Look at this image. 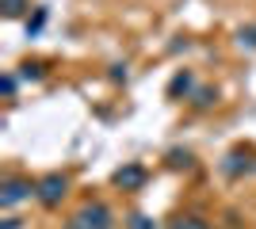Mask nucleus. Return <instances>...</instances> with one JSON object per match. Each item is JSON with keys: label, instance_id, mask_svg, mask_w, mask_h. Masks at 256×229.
<instances>
[{"label": "nucleus", "instance_id": "nucleus-1", "mask_svg": "<svg viewBox=\"0 0 256 229\" xmlns=\"http://www.w3.org/2000/svg\"><path fill=\"white\" fill-rule=\"evenodd\" d=\"M111 226H115V214L104 203H84L73 218L65 222V229H111Z\"/></svg>", "mask_w": 256, "mask_h": 229}, {"label": "nucleus", "instance_id": "nucleus-2", "mask_svg": "<svg viewBox=\"0 0 256 229\" xmlns=\"http://www.w3.org/2000/svg\"><path fill=\"white\" fill-rule=\"evenodd\" d=\"M65 191H69V180H65L62 172H50L38 180V187H34V199L42 203V207H58L65 199Z\"/></svg>", "mask_w": 256, "mask_h": 229}, {"label": "nucleus", "instance_id": "nucleus-3", "mask_svg": "<svg viewBox=\"0 0 256 229\" xmlns=\"http://www.w3.org/2000/svg\"><path fill=\"white\" fill-rule=\"evenodd\" d=\"M34 187L31 180H20V176H12V180H4V187H0V207H16V203H23V199H31L34 195Z\"/></svg>", "mask_w": 256, "mask_h": 229}, {"label": "nucleus", "instance_id": "nucleus-4", "mask_svg": "<svg viewBox=\"0 0 256 229\" xmlns=\"http://www.w3.org/2000/svg\"><path fill=\"white\" fill-rule=\"evenodd\" d=\"M115 184L122 187V191H138V187L146 184V168H142V164H122L115 172Z\"/></svg>", "mask_w": 256, "mask_h": 229}, {"label": "nucleus", "instance_id": "nucleus-5", "mask_svg": "<svg viewBox=\"0 0 256 229\" xmlns=\"http://www.w3.org/2000/svg\"><path fill=\"white\" fill-rule=\"evenodd\" d=\"M248 168H252V157H248V153H230V157H226V164H222V172L226 176H241V172H248Z\"/></svg>", "mask_w": 256, "mask_h": 229}, {"label": "nucleus", "instance_id": "nucleus-6", "mask_svg": "<svg viewBox=\"0 0 256 229\" xmlns=\"http://www.w3.org/2000/svg\"><path fill=\"white\" fill-rule=\"evenodd\" d=\"M192 84H195V76H192V73H180L176 80H172L168 92H172V96H188V92H192Z\"/></svg>", "mask_w": 256, "mask_h": 229}, {"label": "nucleus", "instance_id": "nucleus-7", "mask_svg": "<svg viewBox=\"0 0 256 229\" xmlns=\"http://www.w3.org/2000/svg\"><path fill=\"white\" fill-rule=\"evenodd\" d=\"M168 229H210V226H206L203 218H195V214H188V218H176V222H172Z\"/></svg>", "mask_w": 256, "mask_h": 229}, {"label": "nucleus", "instance_id": "nucleus-8", "mask_svg": "<svg viewBox=\"0 0 256 229\" xmlns=\"http://www.w3.org/2000/svg\"><path fill=\"white\" fill-rule=\"evenodd\" d=\"M0 8H4V15H12V19H16V15H23V11H27V0H0Z\"/></svg>", "mask_w": 256, "mask_h": 229}, {"label": "nucleus", "instance_id": "nucleus-9", "mask_svg": "<svg viewBox=\"0 0 256 229\" xmlns=\"http://www.w3.org/2000/svg\"><path fill=\"white\" fill-rule=\"evenodd\" d=\"M237 42L248 46V50H256V27H241V31H237Z\"/></svg>", "mask_w": 256, "mask_h": 229}, {"label": "nucleus", "instance_id": "nucleus-10", "mask_svg": "<svg viewBox=\"0 0 256 229\" xmlns=\"http://www.w3.org/2000/svg\"><path fill=\"white\" fill-rule=\"evenodd\" d=\"M168 164L172 168H192V153H180V149L168 153Z\"/></svg>", "mask_w": 256, "mask_h": 229}, {"label": "nucleus", "instance_id": "nucleus-11", "mask_svg": "<svg viewBox=\"0 0 256 229\" xmlns=\"http://www.w3.org/2000/svg\"><path fill=\"white\" fill-rule=\"evenodd\" d=\"M214 99H218V96H214L210 88H199V92H195V107H210Z\"/></svg>", "mask_w": 256, "mask_h": 229}, {"label": "nucleus", "instance_id": "nucleus-12", "mask_svg": "<svg viewBox=\"0 0 256 229\" xmlns=\"http://www.w3.org/2000/svg\"><path fill=\"white\" fill-rule=\"evenodd\" d=\"M130 229H153V222L146 218V214H134V218H130Z\"/></svg>", "mask_w": 256, "mask_h": 229}, {"label": "nucleus", "instance_id": "nucleus-13", "mask_svg": "<svg viewBox=\"0 0 256 229\" xmlns=\"http://www.w3.org/2000/svg\"><path fill=\"white\" fill-rule=\"evenodd\" d=\"M23 76H27V80H38V76H42V65H23Z\"/></svg>", "mask_w": 256, "mask_h": 229}, {"label": "nucleus", "instance_id": "nucleus-14", "mask_svg": "<svg viewBox=\"0 0 256 229\" xmlns=\"http://www.w3.org/2000/svg\"><path fill=\"white\" fill-rule=\"evenodd\" d=\"M4 96H8V99H12V96H16V76H12V73H8V76H4Z\"/></svg>", "mask_w": 256, "mask_h": 229}, {"label": "nucleus", "instance_id": "nucleus-15", "mask_svg": "<svg viewBox=\"0 0 256 229\" xmlns=\"http://www.w3.org/2000/svg\"><path fill=\"white\" fill-rule=\"evenodd\" d=\"M20 226H23L20 218H8V222H4V229H20Z\"/></svg>", "mask_w": 256, "mask_h": 229}]
</instances>
